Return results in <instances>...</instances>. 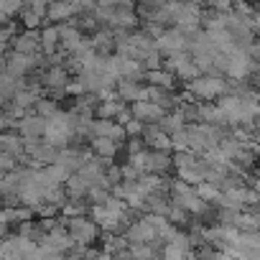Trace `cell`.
<instances>
[{"instance_id": "cell-1", "label": "cell", "mask_w": 260, "mask_h": 260, "mask_svg": "<svg viewBox=\"0 0 260 260\" xmlns=\"http://www.w3.org/2000/svg\"><path fill=\"white\" fill-rule=\"evenodd\" d=\"M184 87L191 89V94L197 97V102H199V100H217L219 94L230 92V82H227L219 72L199 74V77H194L191 82H186Z\"/></svg>"}, {"instance_id": "cell-2", "label": "cell", "mask_w": 260, "mask_h": 260, "mask_svg": "<svg viewBox=\"0 0 260 260\" xmlns=\"http://www.w3.org/2000/svg\"><path fill=\"white\" fill-rule=\"evenodd\" d=\"M64 227L69 232V237L74 240V245H94L100 227L87 217V214H77V217H64Z\"/></svg>"}, {"instance_id": "cell-3", "label": "cell", "mask_w": 260, "mask_h": 260, "mask_svg": "<svg viewBox=\"0 0 260 260\" xmlns=\"http://www.w3.org/2000/svg\"><path fill=\"white\" fill-rule=\"evenodd\" d=\"M156 49H158L161 54H171V51L189 49V36H184L176 26H166L164 34L156 39Z\"/></svg>"}, {"instance_id": "cell-4", "label": "cell", "mask_w": 260, "mask_h": 260, "mask_svg": "<svg viewBox=\"0 0 260 260\" xmlns=\"http://www.w3.org/2000/svg\"><path fill=\"white\" fill-rule=\"evenodd\" d=\"M8 46H11V51H18V54H36V51H41L39 28H26L23 34L13 36Z\"/></svg>"}, {"instance_id": "cell-5", "label": "cell", "mask_w": 260, "mask_h": 260, "mask_svg": "<svg viewBox=\"0 0 260 260\" xmlns=\"http://www.w3.org/2000/svg\"><path fill=\"white\" fill-rule=\"evenodd\" d=\"M130 112H133V117H138L141 122H158L161 115L169 112V110H164L161 105H156L151 100H136V102H130Z\"/></svg>"}, {"instance_id": "cell-6", "label": "cell", "mask_w": 260, "mask_h": 260, "mask_svg": "<svg viewBox=\"0 0 260 260\" xmlns=\"http://www.w3.org/2000/svg\"><path fill=\"white\" fill-rule=\"evenodd\" d=\"M44 125H46V117L36 115L34 107H31V110L18 120L16 133H18V136H39V138H44Z\"/></svg>"}, {"instance_id": "cell-7", "label": "cell", "mask_w": 260, "mask_h": 260, "mask_svg": "<svg viewBox=\"0 0 260 260\" xmlns=\"http://www.w3.org/2000/svg\"><path fill=\"white\" fill-rule=\"evenodd\" d=\"M171 169H174L171 151H153V148H148V153H146V171H153V174H169Z\"/></svg>"}, {"instance_id": "cell-8", "label": "cell", "mask_w": 260, "mask_h": 260, "mask_svg": "<svg viewBox=\"0 0 260 260\" xmlns=\"http://www.w3.org/2000/svg\"><path fill=\"white\" fill-rule=\"evenodd\" d=\"M74 16H77V8L72 3H67V0H51L46 6L49 23H64V21H72Z\"/></svg>"}, {"instance_id": "cell-9", "label": "cell", "mask_w": 260, "mask_h": 260, "mask_svg": "<svg viewBox=\"0 0 260 260\" xmlns=\"http://www.w3.org/2000/svg\"><path fill=\"white\" fill-rule=\"evenodd\" d=\"M143 82L146 84H153V87H161V89H176V77L174 72L158 67V69H143Z\"/></svg>"}, {"instance_id": "cell-10", "label": "cell", "mask_w": 260, "mask_h": 260, "mask_svg": "<svg viewBox=\"0 0 260 260\" xmlns=\"http://www.w3.org/2000/svg\"><path fill=\"white\" fill-rule=\"evenodd\" d=\"M89 148L100 158H115L117 151L122 148V143H117V141H112L107 136H94V138H89Z\"/></svg>"}, {"instance_id": "cell-11", "label": "cell", "mask_w": 260, "mask_h": 260, "mask_svg": "<svg viewBox=\"0 0 260 260\" xmlns=\"http://www.w3.org/2000/svg\"><path fill=\"white\" fill-rule=\"evenodd\" d=\"M141 87H143L141 82L130 79V77H120V79L115 82V92H117V97H120L122 102H136V100H138Z\"/></svg>"}, {"instance_id": "cell-12", "label": "cell", "mask_w": 260, "mask_h": 260, "mask_svg": "<svg viewBox=\"0 0 260 260\" xmlns=\"http://www.w3.org/2000/svg\"><path fill=\"white\" fill-rule=\"evenodd\" d=\"M0 153H11V156L23 153L21 136L16 133V130H0Z\"/></svg>"}, {"instance_id": "cell-13", "label": "cell", "mask_w": 260, "mask_h": 260, "mask_svg": "<svg viewBox=\"0 0 260 260\" xmlns=\"http://www.w3.org/2000/svg\"><path fill=\"white\" fill-rule=\"evenodd\" d=\"M56 151H59V148H54L51 143L41 141V143L34 148V153H28V156H31V166H46V164H54V161H56Z\"/></svg>"}, {"instance_id": "cell-14", "label": "cell", "mask_w": 260, "mask_h": 260, "mask_svg": "<svg viewBox=\"0 0 260 260\" xmlns=\"http://www.w3.org/2000/svg\"><path fill=\"white\" fill-rule=\"evenodd\" d=\"M122 105H127V102H122L120 97H112V100H97V105H94V117H107V120H112Z\"/></svg>"}, {"instance_id": "cell-15", "label": "cell", "mask_w": 260, "mask_h": 260, "mask_svg": "<svg viewBox=\"0 0 260 260\" xmlns=\"http://www.w3.org/2000/svg\"><path fill=\"white\" fill-rule=\"evenodd\" d=\"M64 189H67V197H84L87 194V181L77 174V171H72L69 176H67V181H64Z\"/></svg>"}, {"instance_id": "cell-16", "label": "cell", "mask_w": 260, "mask_h": 260, "mask_svg": "<svg viewBox=\"0 0 260 260\" xmlns=\"http://www.w3.org/2000/svg\"><path fill=\"white\" fill-rule=\"evenodd\" d=\"M194 191L199 194V199H204L207 204H212V207H217V199H219V186H214V184H209V181H199V184H194Z\"/></svg>"}, {"instance_id": "cell-17", "label": "cell", "mask_w": 260, "mask_h": 260, "mask_svg": "<svg viewBox=\"0 0 260 260\" xmlns=\"http://www.w3.org/2000/svg\"><path fill=\"white\" fill-rule=\"evenodd\" d=\"M166 219L174 224V227H189V222H191V214L184 209V207H179V204H174L171 202V207H169V212H166Z\"/></svg>"}, {"instance_id": "cell-18", "label": "cell", "mask_w": 260, "mask_h": 260, "mask_svg": "<svg viewBox=\"0 0 260 260\" xmlns=\"http://www.w3.org/2000/svg\"><path fill=\"white\" fill-rule=\"evenodd\" d=\"M197 153L194 151H174L171 161H174V169H197Z\"/></svg>"}, {"instance_id": "cell-19", "label": "cell", "mask_w": 260, "mask_h": 260, "mask_svg": "<svg viewBox=\"0 0 260 260\" xmlns=\"http://www.w3.org/2000/svg\"><path fill=\"white\" fill-rule=\"evenodd\" d=\"M199 74H202V72L197 69V64H194L191 59H189V61H184V64H179V67L174 69V77H176L179 82H184V84H186V82H191V79H194V77H199Z\"/></svg>"}, {"instance_id": "cell-20", "label": "cell", "mask_w": 260, "mask_h": 260, "mask_svg": "<svg viewBox=\"0 0 260 260\" xmlns=\"http://www.w3.org/2000/svg\"><path fill=\"white\" fill-rule=\"evenodd\" d=\"M56 110H59V102H56L54 97H39L36 105H34V112L41 115V117H49V115H54Z\"/></svg>"}, {"instance_id": "cell-21", "label": "cell", "mask_w": 260, "mask_h": 260, "mask_svg": "<svg viewBox=\"0 0 260 260\" xmlns=\"http://www.w3.org/2000/svg\"><path fill=\"white\" fill-rule=\"evenodd\" d=\"M141 64H143V69H158V67H164V54L158 49H153L141 59Z\"/></svg>"}, {"instance_id": "cell-22", "label": "cell", "mask_w": 260, "mask_h": 260, "mask_svg": "<svg viewBox=\"0 0 260 260\" xmlns=\"http://www.w3.org/2000/svg\"><path fill=\"white\" fill-rule=\"evenodd\" d=\"M232 13L237 16H252L255 13V0H232Z\"/></svg>"}, {"instance_id": "cell-23", "label": "cell", "mask_w": 260, "mask_h": 260, "mask_svg": "<svg viewBox=\"0 0 260 260\" xmlns=\"http://www.w3.org/2000/svg\"><path fill=\"white\" fill-rule=\"evenodd\" d=\"M164 257H169V260H181V257H186L189 252L186 250H181L179 245H174V242H164Z\"/></svg>"}, {"instance_id": "cell-24", "label": "cell", "mask_w": 260, "mask_h": 260, "mask_svg": "<svg viewBox=\"0 0 260 260\" xmlns=\"http://www.w3.org/2000/svg\"><path fill=\"white\" fill-rule=\"evenodd\" d=\"M23 8V0H0V11H3L6 16H18V11Z\"/></svg>"}, {"instance_id": "cell-25", "label": "cell", "mask_w": 260, "mask_h": 260, "mask_svg": "<svg viewBox=\"0 0 260 260\" xmlns=\"http://www.w3.org/2000/svg\"><path fill=\"white\" fill-rule=\"evenodd\" d=\"M122 127H125V136H127V138H136V136L143 133V122H141L138 117H130Z\"/></svg>"}, {"instance_id": "cell-26", "label": "cell", "mask_w": 260, "mask_h": 260, "mask_svg": "<svg viewBox=\"0 0 260 260\" xmlns=\"http://www.w3.org/2000/svg\"><path fill=\"white\" fill-rule=\"evenodd\" d=\"M36 217H59V207L51 204V202H41L36 209H34Z\"/></svg>"}, {"instance_id": "cell-27", "label": "cell", "mask_w": 260, "mask_h": 260, "mask_svg": "<svg viewBox=\"0 0 260 260\" xmlns=\"http://www.w3.org/2000/svg\"><path fill=\"white\" fill-rule=\"evenodd\" d=\"M179 179L194 186V184H199V181H202V174H199L197 169H179Z\"/></svg>"}, {"instance_id": "cell-28", "label": "cell", "mask_w": 260, "mask_h": 260, "mask_svg": "<svg viewBox=\"0 0 260 260\" xmlns=\"http://www.w3.org/2000/svg\"><path fill=\"white\" fill-rule=\"evenodd\" d=\"M18 166V158L11 153H0V171H13Z\"/></svg>"}, {"instance_id": "cell-29", "label": "cell", "mask_w": 260, "mask_h": 260, "mask_svg": "<svg viewBox=\"0 0 260 260\" xmlns=\"http://www.w3.org/2000/svg\"><path fill=\"white\" fill-rule=\"evenodd\" d=\"M125 141H127V153H138V151L146 148V141H143L141 136H136V138H125Z\"/></svg>"}, {"instance_id": "cell-30", "label": "cell", "mask_w": 260, "mask_h": 260, "mask_svg": "<svg viewBox=\"0 0 260 260\" xmlns=\"http://www.w3.org/2000/svg\"><path fill=\"white\" fill-rule=\"evenodd\" d=\"M120 176H122V181H136L141 174L130 166V164H122V166H120Z\"/></svg>"}, {"instance_id": "cell-31", "label": "cell", "mask_w": 260, "mask_h": 260, "mask_svg": "<svg viewBox=\"0 0 260 260\" xmlns=\"http://www.w3.org/2000/svg\"><path fill=\"white\" fill-rule=\"evenodd\" d=\"M130 117H133V112H130V105H122V107L117 110V115H115L112 120H115V122H120V125H125V122H127Z\"/></svg>"}, {"instance_id": "cell-32", "label": "cell", "mask_w": 260, "mask_h": 260, "mask_svg": "<svg viewBox=\"0 0 260 260\" xmlns=\"http://www.w3.org/2000/svg\"><path fill=\"white\" fill-rule=\"evenodd\" d=\"M212 8L217 13H230L232 11V0H212Z\"/></svg>"}, {"instance_id": "cell-33", "label": "cell", "mask_w": 260, "mask_h": 260, "mask_svg": "<svg viewBox=\"0 0 260 260\" xmlns=\"http://www.w3.org/2000/svg\"><path fill=\"white\" fill-rule=\"evenodd\" d=\"M138 3H143V6H148V8H158V6L166 3V0H138Z\"/></svg>"}, {"instance_id": "cell-34", "label": "cell", "mask_w": 260, "mask_h": 260, "mask_svg": "<svg viewBox=\"0 0 260 260\" xmlns=\"http://www.w3.org/2000/svg\"><path fill=\"white\" fill-rule=\"evenodd\" d=\"M8 227H11L8 222H3V219H0V237H6V235H8Z\"/></svg>"}, {"instance_id": "cell-35", "label": "cell", "mask_w": 260, "mask_h": 260, "mask_svg": "<svg viewBox=\"0 0 260 260\" xmlns=\"http://www.w3.org/2000/svg\"><path fill=\"white\" fill-rule=\"evenodd\" d=\"M97 6H117V0H97Z\"/></svg>"}, {"instance_id": "cell-36", "label": "cell", "mask_w": 260, "mask_h": 260, "mask_svg": "<svg viewBox=\"0 0 260 260\" xmlns=\"http://www.w3.org/2000/svg\"><path fill=\"white\" fill-rule=\"evenodd\" d=\"M8 49H11L8 44H3V41H0V56H6V51H8Z\"/></svg>"}]
</instances>
